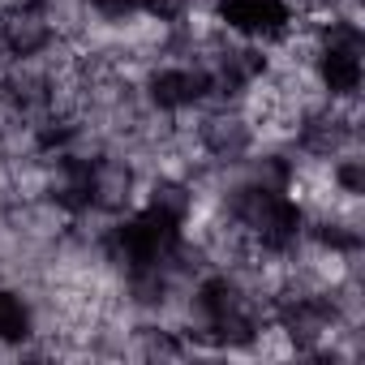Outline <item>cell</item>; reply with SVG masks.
<instances>
[{"instance_id": "obj_1", "label": "cell", "mask_w": 365, "mask_h": 365, "mask_svg": "<svg viewBox=\"0 0 365 365\" xmlns=\"http://www.w3.org/2000/svg\"><path fill=\"white\" fill-rule=\"evenodd\" d=\"M232 220L267 250V254H292L305 237V211L297 198L288 194H271V190H258V185H245L232 194L228 202Z\"/></svg>"}, {"instance_id": "obj_2", "label": "cell", "mask_w": 365, "mask_h": 365, "mask_svg": "<svg viewBox=\"0 0 365 365\" xmlns=\"http://www.w3.org/2000/svg\"><path fill=\"white\" fill-rule=\"evenodd\" d=\"M215 14L232 35H241L250 43L288 39V31L297 26V14L288 0H220Z\"/></svg>"}, {"instance_id": "obj_3", "label": "cell", "mask_w": 365, "mask_h": 365, "mask_svg": "<svg viewBox=\"0 0 365 365\" xmlns=\"http://www.w3.org/2000/svg\"><path fill=\"white\" fill-rule=\"evenodd\" d=\"M146 95H150V103L163 108V112H185V108H194V103H202V99L211 95V82H207V69H202V65H198V69L176 65V69L150 73Z\"/></svg>"}, {"instance_id": "obj_4", "label": "cell", "mask_w": 365, "mask_h": 365, "mask_svg": "<svg viewBox=\"0 0 365 365\" xmlns=\"http://www.w3.org/2000/svg\"><path fill=\"white\" fill-rule=\"evenodd\" d=\"M52 22H48V14H39V9H22V5H14L5 18H0V43H5L14 56H39V52H48L52 48Z\"/></svg>"}, {"instance_id": "obj_5", "label": "cell", "mask_w": 365, "mask_h": 365, "mask_svg": "<svg viewBox=\"0 0 365 365\" xmlns=\"http://www.w3.org/2000/svg\"><path fill=\"white\" fill-rule=\"evenodd\" d=\"M361 48L348 43H318V82L331 99H356L361 91Z\"/></svg>"}, {"instance_id": "obj_6", "label": "cell", "mask_w": 365, "mask_h": 365, "mask_svg": "<svg viewBox=\"0 0 365 365\" xmlns=\"http://www.w3.org/2000/svg\"><path fill=\"white\" fill-rule=\"evenodd\" d=\"M91 168H95V159H82V155H61L56 159L48 194L61 211H69V215L91 211Z\"/></svg>"}, {"instance_id": "obj_7", "label": "cell", "mask_w": 365, "mask_h": 365, "mask_svg": "<svg viewBox=\"0 0 365 365\" xmlns=\"http://www.w3.org/2000/svg\"><path fill=\"white\" fill-rule=\"evenodd\" d=\"M133 198V168L125 159H95L91 168V207L120 215Z\"/></svg>"}, {"instance_id": "obj_8", "label": "cell", "mask_w": 365, "mask_h": 365, "mask_svg": "<svg viewBox=\"0 0 365 365\" xmlns=\"http://www.w3.org/2000/svg\"><path fill=\"white\" fill-rule=\"evenodd\" d=\"M352 133H356L352 116H344V112H314V116H305V120H301L297 142H301L309 155L331 159V155H339V150L352 142Z\"/></svg>"}, {"instance_id": "obj_9", "label": "cell", "mask_w": 365, "mask_h": 365, "mask_svg": "<svg viewBox=\"0 0 365 365\" xmlns=\"http://www.w3.org/2000/svg\"><path fill=\"white\" fill-rule=\"evenodd\" d=\"M198 142L215 155V159H241L254 142V129L245 116L237 112H211L202 125H198Z\"/></svg>"}, {"instance_id": "obj_10", "label": "cell", "mask_w": 365, "mask_h": 365, "mask_svg": "<svg viewBox=\"0 0 365 365\" xmlns=\"http://www.w3.org/2000/svg\"><path fill=\"white\" fill-rule=\"evenodd\" d=\"M146 211L159 215V220H168V224H185L190 211H194V190L185 185V180L163 176V180H155L150 194H146Z\"/></svg>"}, {"instance_id": "obj_11", "label": "cell", "mask_w": 365, "mask_h": 365, "mask_svg": "<svg viewBox=\"0 0 365 365\" xmlns=\"http://www.w3.org/2000/svg\"><path fill=\"white\" fill-rule=\"evenodd\" d=\"M309 237L318 241V250H327V254H356L361 250V228L352 224V220H339V215H322L314 228H309Z\"/></svg>"}, {"instance_id": "obj_12", "label": "cell", "mask_w": 365, "mask_h": 365, "mask_svg": "<svg viewBox=\"0 0 365 365\" xmlns=\"http://www.w3.org/2000/svg\"><path fill=\"white\" fill-rule=\"evenodd\" d=\"M241 301H245V297H241V288H237L228 275H211V279H202V284H198V297H194L202 322L220 318L224 309H232V305H241Z\"/></svg>"}, {"instance_id": "obj_13", "label": "cell", "mask_w": 365, "mask_h": 365, "mask_svg": "<svg viewBox=\"0 0 365 365\" xmlns=\"http://www.w3.org/2000/svg\"><path fill=\"white\" fill-rule=\"evenodd\" d=\"M31 335V305L9 292V288H0V344H22Z\"/></svg>"}, {"instance_id": "obj_14", "label": "cell", "mask_w": 365, "mask_h": 365, "mask_svg": "<svg viewBox=\"0 0 365 365\" xmlns=\"http://www.w3.org/2000/svg\"><path fill=\"white\" fill-rule=\"evenodd\" d=\"M73 138H78V125H73L69 116H48V120L35 129V146H39L43 155H52V150H65Z\"/></svg>"}, {"instance_id": "obj_15", "label": "cell", "mask_w": 365, "mask_h": 365, "mask_svg": "<svg viewBox=\"0 0 365 365\" xmlns=\"http://www.w3.org/2000/svg\"><path fill=\"white\" fill-rule=\"evenodd\" d=\"M331 180L339 185V194H344V198H352V202H356V198L365 194V159H356V155H352V159H339V163H335V172H331Z\"/></svg>"}, {"instance_id": "obj_16", "label": "cell", "mask_w": 365, "mask_h": 365, "mask_svg": "<svg viewBox=\"0 0 365 365\" xmlns=\"http://www.w3.org/2000/svg\"><path fill=\"white\" fill-rule=\"evenodd\" d=\"M194 0H142V14H150L155 22H180L190 14Z\"/></svg>"}, {"instance_id": "obj_17", "label": "cell", "mask_w": 365, "mask_h": 365, "mask_svg": "<svg viewBox=\"0 0 365 365\" xmlns=\"http://www.w3.org/2000/svg\"><path fill=\"white\" fill-rule=\"evenodd\" d=\"M91 5H95V14L103 22H129L142 9V0H91Z\"/></svg>"}]
</instances>
